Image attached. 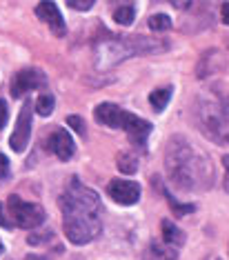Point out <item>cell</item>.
Segmentation results:
<instances>
[{"label": "cell", "mask_w": 229, "mask_h": 260, "mask_svg": "<svg viewBox=\"0 0 229 260\" xmlns=\"http://www.w3.org/2000/svg\"><path fill=\"white\" fill-rule=\"evenodd\" d=\"M67 122H69V127H72L76 134L85 136V122H83V118H78V116H69V118H67Z\"/></svg>", "instance_id": "cell-19"}, {"label": "cell", "mask_w": 229, "mask_h": 260, "mask_svg": "<svg viewBox=\"0 0 229 260\" xmlns=\"http://www.w3.org/2000/svg\"><path fill=\"white\" fill-rule=\"evenodd\" d=\"M36 16L40 20H45L47 22V27L51 29V31L56 34V36H64V20H62V16H60V11H58V7L54 3H49V0H43V3L36 7Z\"/></svg>", "instance_id": "cell-9"}, {"label": "cell", "mask_w": 229, "mask_h": 260, "mask_svg": "<svg viewBox=\"0 0 229 260\" xmlns=\"http://www.w3.org/2000/svg\"><path fill=\"white\" fill-rule=\"evenodd\" d=\"M143 260H178V251L176 247L167 245V242H151L149 247L145 249Z\"/></svg>", "instance_id": "cell-11"}, {"label": "cell", "mask_w": 229, "mask_h": 260, "mask_svg": "<svg viewBox=\"0 0 229 260\" xmlns=\"http://www.w3.org/2000/svg\"><path fill=\"white\" fill-rule=\"evenodd\" d=\"M60 207L64 216V234L74 245H87L98 238L103 232V205L96 191L83 187L78 180H72L60 196Z\"/></svg>", "instance_id": "cell-1"}, {"label": "cell", "mask_w": 229, "mask_h": 260, "mask_svg": "<svg viewBox=\"0 0 229 260\" xmlns=\"http://www.w3.org/2000/svg\"><path fill=\"white\" fill-rule=\"evenodd\" d=\"M7 207H9V214L14 216V222L22 229H34L45 222V209L40 205L25 203L18 196H9Z\"/></svg>", "instance_id": "cell-5"}, {"label": "cell", "mask_w": 229, "mask_h": 260, "mask_svg": "<svg viewBox=\"0 0 229 260\" xmlns=\"http://www.w3.org/2000/svg\"><path fill=\"white\" fill-rule=\"evenodd\" d=\"M109 196L116 200L118 205H136L140 198V185L134 180H111L107 187Z\"/></svg>", "instance_id": "cell-7"}, {"label": "cell", "mask_w": 229, "mask_h": 260, "mask_svg": "<svg viewBox=\"0 0 229 260\" xmlns=\"http://www.w3.org/2000/svg\"><path fill=\"white\" fill-rule=\"evenodd\" d=\"M209 260H220V258H209Z\"/></svg>", "instance_id": "cell-27"}, {"label": "cell", "mask_w": 229, "mask_h": 260, "mask_svg": "<svg viewBox=\"0 0 229 260\" xmlns=\"http://www.w3.org/2000/svg\"><path fill=\"white\" fill-rule=\"evenodd\" d=\"M203 132L220 145H229V96L214 98L203 109Z\"/></svg>", "instance_id": "cell-4"}, {"label": "cell", "mask_w": 229, "mask_h": 260, "mask_svg": "<svg viewBox=\"0 0 229 260\" xmlns=\"http://www.w3.org/2000/svg\"><path fill=\"white\" fill-rule=\"evenodd\" d=\"M222 162H225V191L229 193V156L222 158Z\"/></svg>", "instance_id": "cell-22"}, {"label": "cell", "mask_w": 229, "mask_h": 260, "mask_svg": "<svg viewBox=\"0 0 229 260\" xmlns=\"http://www.w3.org/2000/svg\"><path fill=\"white\" fill-rule=\"evenodd\" d=\"M36 111L40 116H49L54 111V96L51 93H43L38 100H36Z\"/></svg>", "instance_id": "cell-15"}, {"label": "cell", "mask_w": 229, "mask_h": 260, "mask_svg": "<svg viewBox=\"0 0 229 260\" xmlns=\"http://www.w3.org/2000/svg\"><path fill=\"white\" fill-rule=\"evenodd\" d=\"M111 3H125V0H111Z\"/></svg>", "instance_id": "cell-26"}, {"label": "cell", "mask_w": 229, "mask_h": 260, "mask_svg": "<svg viewBox=\"0 0 229 260\" xmlns=\"http://www.w3.org/2000/svg\"><path fill=\"white\" fill-rule=\"evenodd\" d=\"M0 227H11V220L7 216H5V209H3V205H0Z\"/></svg>", "instance_id": "cell-24"}, {"label": "cell", "mask_w": 229, "mask_h": 260, "mask_svg": "<svg viewBox=\"0 0 229 260\" xmlns=\"http://www.w3.org/2000/svg\"><path fill=\"white\" fill-rule=\"evenodd\" d=\"M7 118H9L7 105H5V100H0V129L5 127V122H7Z\"/></svg>", "instance_id": "cell-21"}, {"label": "cell", "mask_w": 229, "mask_h": 260, "mask_svg": "<svg viewBox=\"0 0 229 260\" xmlns=\"http://www.w3.org/2000/svg\"><path fill=\"white\" fill-rule=\"evenodd\" d=\"M169 171H172L176 185L193 189L201 180V174L207 171V165L198 162V156L185 143H180V147L174 143L172 153H169Z\"/></svg>", "instance_id": "cell-3"}, {"label": "cell", "mask_w": 229, "mask_h": 260, "mask_svg": "<svg viewBox=\"0 0 229 260\" xmlns=\"http://www.w3.org/2000/svg\"><path fill=\"white\" fill-rule=\"evenodd\" d=\"M220 16H222V22H225V25H229V3H225L220 7Z\"/></svg>", "instance_id": "cell-23"}, {"label": "cell", "mask_w": 229, "mask_h": 260, "mask_svg": "<svg viewBox=\"0 0 229 260\" xmlns=\"http://www.w3.org/2000/svg\"><path fill=\"white\" fill-rule=\"evenodd\" d=\"M45 82H47V78L40 72H36V69H25V72L16 74L14 82H11V93H14L16 98H20V96H25L27 91L45 87Z\"/></svg>", "instance_id": "cell-8"}, {"label": "cell", "mask_w": 229, "mask_h": 260, "mask_svg": "<svg viewBox=\"0 0 229 260\" xmlns=\"http://www.w3.org/2000/svg\"><path fill=\"white\" fill-rule=\"evenodd\" d=\"M169 27H172V20L165 14H156L149 18V29H154V31H167Z\"/></svg>", "instance_id": "cell-16"}, {"label": "cell", "mask_w": 229, "mask_h": 260, "mask_svg": "<svg viewBox=\"0 0 229 260\" xmlns=\"http://www.w3.org/2000/svg\"><path fill=\"white\" fill-rule=\"evenodd\" d=\"M169 98H172V87H162V89H156V91H151V96H149V103H151V107H154L156 111H162V109L167 107Z\"/></svg>", "instance_id": "cell-13"}, {"label": "cell", "mask_w": 229, "mask_h": 260, "mask_svg": "<svg viewBox=\"0 0 229 260\" xmlns=\"http://www.w3.org/2000/svg\"><path fill=\"white\" fill-rule=\"evenodd\" d=\"M160 227H162V240H165L167 245H172V247H176V249H178V247L185 242V234L180 232V229L176 227L172 220H162Z\"/></svg>", "instance_id": "cell-12"}, {"label": "cell", "mask_w": 229, "mask_h": 260, "mask_svg": "<svg viewBox=\"0 0 229 260\" xmlns=\"http://www.w3.org/2000/svg\"><path fill=\"white\" fill-rule=\"evenodd\" d=\"M93 3H96V0H67V5H69L72 9H76V11H87V9H91Z\"/></svg>", "instance_id": "cell-18"}, {"label": "cell", "mask_w": 229, "mask_h": 260, "mask_svg": "<svg viewBox=\"0 0 229 260\" xmlns=\"http://www.w3.org/2000/svg\"><path fill=\"white\" fill-rule=\"evenodd\" d=\"M96 120L101 125H107V127H114V129H125L129 134V140L132 145L136 147H145L147 143V136L151 132V125L143 118L129 114V111L116 107L111 103H103L96 107Z\"/></svg>", "instance_id": "cell-2"}, {"label": "cell", "mask_w": 229, "mask_h": 260, "mask_svg": "<svg viewBox=\"0 0 229 260\" xmlns=\"http://www.w3.org/2000/svg\"><path fill=\"white\" fill-rule=\"evenodd\" d=\"M7 176H9V160H7V156L0 153V180H5Z\"/></svg>", "instance_id": "cell-20"}, {"label": "cell", "mask_w": 229, "mask_h": 260, "mask_svg": "<svg viewBox=\"0 0 229 260\" xmlns=\"http://www.w3.org/2000/svg\"><path fill=\"white\" fill-rule=\"evenodd\" d=\"M47 145H49V149L54 151L60 160H69V158L74 156V140L67 129H60V127L54 129V132L49 134Z\"/></svg>", "instance_id": "cell-10"}, {"label": "cell", "mask_w": 229, "mask_h": 260, "mask_svg": "<svg viewBox=\"0 0 229 260\" xmlns=\"http://www.w3.org/2000/svg\"><path fill=\"white\" fill-rule=\"evenodd\" d=\"M25 260H47V258H43V256H36V253H31V256H27Z\"/></svg>", "instance_id": "cell-25"}, {"label": "cell", "mask_w": 229, "mask_h": 260, "mask_svg": "<svg viewBox=\"0 0 229 260\" xmlns=\"http://www.w3.org/2000/svg\"><path fill=\"white\" fill-rule=\"evenodd\" d=\"M136 158L129 156V153H125V156H118V169L125 171V174H134L136 171Z\"/></svg>", "instance_id": "cell-17"}, {"label": "cell", "mask_w": 229, "mask_h": 260, "mask_svg": "<svg viewBox=\"0 0 229 260\" xmlns=\"http://www.w3.org/2000/svg\"><path fill=\"white\" fill-rule=\"evenodd\" d=\"M114 20L118 22V25H132L134 22V7L132 5H122L114 11Z\"/></svg>", "instance_id": "cell-14"}, {"label": "cell", "mask_w": 229, "mask_h": 260, "mask_svg": "<svg viewBox=\"0 0 229 260\" xmlns=\"http://www.w3.org/2000/svg\"><path fill=\"white\" fill-rule=\"evenodd\" d=\"M0 251H3V247H0Z\"/></svg>", "instance_id": "cell-28"}, {"label": "cell", "mask_w": 229, "mask_h": 260, "mask_svg": "<svg viewBox=\"0 0 229 260\" xmlns=\"http://www.w3.org/2000/svg\"><path fill=\"white\" fill-rule=\"evenodd\" d=\"M31 109H34V103L27 100V103L22 105L18 120H16V127H14V134H11V138H9V145L16 153L27 149L29 136H31Z\"/></svg>", "instance_id": "cell-6"}]
</instances>
